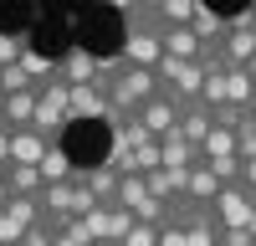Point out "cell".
I'll list each match as a JSON object with an SVG mask.
<instances>
[{"label": "cell", "instance_id": "cell-26", "mask_svg": "<svg viewBox=\"0 0 256 246\" xmlns=\"http://www.w3.org/2000/svg\"><path fill=\"white\" fill-rule=\"evenodd\" d=\"M0 82H6V92H20V88H41V82L20 67V62H10V67H0Z\"/></svg>", "mask_w": 256, "mask_h": 246}, {"label": "cell", "instance_id": "cell-6", "mask_svg": "<svg viewBox=\"0 0 256 246\" xmlns=\"http://www.w3.org/2000/svg\"><path fill=\"white\" fill-rule=\"evenodd\" d=\"M251 205H256V195L246 190L241 180H236V184H220V195H216V220H220V226H246V220H251Z\"/></svg>", "mask_w": 256, "mask_h": 246}, {"label": "cell", "instance_id": "cell-10", "mask_svg": "<svg viewBox=\"0 0 256 246\" xmlns=\"http://www.w3.org/2000/svg\"><path fill=\"white\" fill-rule=\"evenodd\" d=\"M82 118H108V92L98 82H77L72 88V123H82Z\"/></svg>", "mask_w": 256, "mask_h": 246}, {"label": "cell", "instance_id": "cell-25", "mask_svg": "<svg viewBox=\"0 0 256 246\" xmlns=\"http://www.w3.org/2000/svg\"><path fill=\"white\" fill-rule=\"evenodd\" d=\"M26 46H31V36H26V31H16V36H10V31H0V67L20 62V52H26Z\"/></svg>", "mask_w": 256, "mask_h": 246}, {"label": "cell", "instance_id": "cell-11", "mask_svg": "<svg viewBox=\"0 0 256 246\" xmlns=\"http://www.w3.org/2000/svg\"><path fill=\"white\" fill-rule=\"evenodd\" d=\"M36 98H41V88L0 92V108H6V123H10V128H31V118H36Z\"/></svg>", "mask_w": 256, "mask_h": 246}, {"label": "cell", "instance_id": "cell-16", "mask_svg": "<svg viewBox=\"0 0 256 246\" xmlns=\"http://www.w3.org/2000/svg\"><path fill=\"white\" fill-rule=\"evenodd\" d=\"M251 98H256V77L246 67H226V102L230 108H251Z\"/></svg>", "mask_w": 256, "mask_h": 246}, {"label": "cell", "instance_id": "cell-20", "mask_svg": "<svg viewBox=\"0 0 256 246\" xmlns=\"http://www.w3.org/2000/svg\"><path fill=\"white\" fill-rule=\"evenodd\" d=\"M190 26H195L200 41H220V36H226V16H216V10L200 0V10H195V20H190Z\"/></svg>", "mask_w": 256, "mask_h": 246}, {"label": "cell", "instance_id": "cell-17", "mask_svg": "<svg viewBox=\"0 0 256 246\" xmlns=\"http://www.w3.org/2000/svg\"><path fill=\"white\" fill-rule=\"evenodd\" d=\"M230 154H236V128L216 118V128H210L205 144H200V159H230Z\"/></svg>", "mask_w": 256, "mask_h": 246}, {"label": "cell", "instance_id": "cell-24", "mask_svg": "<svg viewBox=\"0 0 256 246\" xmlns=\"http://www.w3.org/2000/svg\"><path fill=\"white\" fill-rule=\"evenodd\" d=\"M20 67H26V72H31L36 82H46V77H56V62H52V56H41L36 46H26V52H20Z\"/></svg>", "mask_w": 256, "mask_h": 246}, {"label": "cell", "instance_id": "cell-37", "mask_svg": "<svg viewBox=\"0 0 256 246\" xmlns=\"http://www.w3.org/2000/svg\"><path fill=\"white\" fill-rule=\"evenodd\" d=\"M0 184H6V164H0Z\"/></svg>", "mask_w": 256, "mask_h": 246}, {"label": "cell", "instance_id": "cell-3", "mask_svg": "<svg viewBox=\"0 0 256 246\" xmlns=\"http://www.w3.org/2000/svg\"><path fill=\"white\" fill-rule=\"evenodd\" d=\"M159 88L164 92H174V98H200V88H205V62H190V56H159Z\"/></svg>", "mask_w": 256, "mask_h": 246}, {"label": "cell", "instance_id": "cell-23", "mask_svg": "<svg viewBox=\"0 0 256 246\" xmlns=\"http://www.w3.org/2000/svg\"><path fill=\"white\" fill-rule=\"evenodd\" d=\"M159 159H164V154H159V138H144L138 149L128 154V170H138V174H148V170H159Z\"/></svg>", "mask_w": 256, "mask_h": 246}, {"label": "cell", "instance_id": "cell-21", "mask_svg": "<svg viewBox=\"0 0 256 246\" xmlns=\"http://www.w3.org/2000/svg\"><path fill=\"white\" fill-rule=\"evenodd\" d=\"M230 128H236V154H241V159H256V118H251V113L241 108Z\"/></svg>", "mask_w": 256, "mask_h": 246}, {"label": "cell", "instance_id": "cell-34", "mask_svg": "<svg viewBox=\"0 0 256 246\" xmlns=\"http://www.w3.org/2000/svg\"><path fill=\"white\" fill-rule=\"evenodd\" d=\"M134 6H144V10H159V6H164V0H134Z\"/></svg>", "mask_w": 256, "mask_h": 246}, {"label": "cell", "instance_id": "cell-19", "mask_svg": "<svg viewBox=\"0 0 256 246\" xmlns=\"http://www.w3.org/2000/svg\"><path fill=\"white\" fill-rule=\"evenodd\" d=\"M36 170H41V180H46V184H56V180H72V174H77V164L67 159V149H62V144H52V149L41 154Z\"/></svg>", "mask_w": 256, "mask_h": 246}, {"label": "cell", "instance_id": "cell-7", "mask_svg": "<svg viewBox=\"0 0 256 246\" xmlns=\"http://www.w3.org/2000/svg\"><path fill=\"white\" fill-rule=\"evenodd\" d=\"M98 67H102V56H92L88 46H67V56L56 62V72H62V82H98Z\"/></svg>", "mask_w": 256, "mask_h": 246}, {"label": "cell", "instance_id": "cell-14", "mask_svg": "<svg viewBox=\"0 0 256 246\" xmlns=\"http://www.w3.org/2000/svg\"><path fill=\"white\" fill-rule=\"evenodd\" d=\"M46 149H52V144L41 138L36 128H10V164H41Z\"/></svg>", "mask_w": 256, "mask_h": 246}, {"label": "cell", "instance_id": "cell-1", "mask_svg": "<svg viewBox=\"0 0 256 246\" xmlns=\"http://www.w3.org/2000/svg\"><path fill=\"white\" fill-rule=\"evenodd\" d=\"M98 88L108 92V113H138L144 102L159 92V72L154 67H138V62H128L118 52V56H102Z\"/></svg>", "mask_w": 256, "mask_h": 246}, {"label": "cell", "instance_id": "cell-27", "mask_svg": "<svg viewBox=\"0 0 256 246\" xmlns=\"http://www.w3.org/2000/svg\"><path fill=\"white\" fill-rule=\"evenodd\" d=\"M123 246H159V226H148V220H134V231L123 236Z\"/></svg>", "mask_w": 256, "mask_h": 246}, {"label": "cell", "instance_id": "cell-8", "mask_svg": "<svg viewBox=\"0 0 256 246\" xmlns=\"http://www.w3.org/2000/svg\"><path fill=\"white\" fill-rule=\"evenodd\" d=\"M220 184H226V180H220L216 170H210L205 159H195V164H190V184H184V200H195V205H216Z\"/></svg>", "mask_w": 256, "mask_h": 246}, {"label": "cell", "instance_id": "cell-2", "mask_svg": "<svg viewBox=\"0 0 256 246\" xmlns=\"http://www.w3.org/2000/svg\"><path fill=\"white\" fill-rule=\"evenodd\" d=\"M67 123H72V82H62V72H56V77L41 82V98H36V118H31V128L46 138V144H62Z\"/></svg>", "mask_w": 256, "mask_h": 246}, {"label": "cell", "instance_id": "cell-33", "mask_svg": "<svg viewBox=\"0 0 256 246\" xmlns=\"http://www.w3.org/2000/svg\"><path fill=\"white\" fill-rule=\"evenodd\" d=\"M52 246H82V241H77L72 231H56V236H52Z\"/></svg>", "mask_w": 256, "mask_h": 246}, {"label": "cell", "instance_id": "cell-35", "mask_svg": "<svg viewBox=\"0 0 256 246\" xmlns=\"http://www.w3.org/2000/svg\"><path fill=\"white\" fill-rule=\"evenodd\" d=\"M6 205H10V190H6V184H0V210H6Z\"/></svg>", "mask_w": 256, "mask_h": 246}, {"label": "cell", "instance_id": "cell-18", "mask_svg": "<svg viewBox=\"0 0 256 246\" xmlns=\"http://www.w3.org/2000/svg\"><path fill=\"white\" fill-rule=\"evenodd\" d=\"M41 170L36 164H6V190L10 195H41Z\"/></svg>", "mask_w": 256, "mask_h": 246}, {"label": "cell", "instance_id": "cell-22", "mask_svg": "<svg viewBox=\"0 0 256 246\" xmlns=\"http://www.w3.org/2000/svg\"><path fill=\"white\" fill-rule=\"evenodd\" d=\"M195 10H200V0H164V6H159V20H164V26H190Z\"/></svg>", "mask_w": 256, "mask_h": 246}, {"label": "cell", "instance_id": "cell-36", "mask_svg": "<svg viewBox=\"0 0 256 246\" xmlns=\"http://www.w3.org/2000/svg\"><path fill=\"white\" fill-rule=\"evenodd\" d=\"M0 128H10V123H6V108H0Z\"/></svg>", "mask_w": 256, "mask_h": 246}, {"label": "cell", "instance_id": "cell-9", "mask_svg": "<svg viewBox=\"0 0 256 246\" xmlns=\"http://www.w3.org/2000/svg\"><path fill=\"white\" fill-rule=\"evenodd\" d=\"M210 128H216V108H205L200 98H190L184 108H180V134H184L190 144H205Z\"/></svg>", "mask_w": 256, "mask_h": 246}, {"label": "cell", "instance_id": "cell-29", "mask_svg": "<svg viewBox=\"0 0 256 246\" xmlns=\"http://www.w3.org/2000/svg\"><path fill=\"white\" fill-rule=\"evenodd\" d=\"M52 236H56V226H46V220H36L26 236H20V246H52Z\"/></svg>", "mask_w": 256, "mask_h": 246}, {"label": "cell", "instance_id": "cell-12", "mask_svg": "<svg viewBox=\"0 0 256 246\" xmlns=\"http://www.w3.org/2000/svg\"><path fill=\"white\" fill-rule=\"evenodd\" d=\"M159 154H164V159H159L164 170H190V164L200 159V144H190V138L174 128V134H164V138H159Z\"/></svg>", "mask_w": 256, "mask_h": 246}, {"label": "cell", "instance_id": "cell-4", "mask_svg": "<svg viewBox=\"0 0 256 246\" xmlns=\"http://www.w3.org/2000/svg\"><path fill=\"white\" fill-rule=\"evenodd\" d=\"M41 220V200L36 195H10V205L0 210V241L6 246H20V236Z\"/></svg>", "mask_w": 256, "mask_h": 246}, {"label": "cell", "instance_id": "cell-32", "mask_svg": "<svg viewBox=\"0 0 256 246\" xmlns=\"http://www.w3.org/2000/svg\"><path fill=\"white\" fill-rule=\"evenodd\" d=\"M0 164H10V128H0Z\"/></svg>", "mask_w": 256, "mask_h": 246}, {"label": "cell", "instance_id": "cell-30", "mask_svg": "<svg viewBox=\"0 0 256 246\" xmlns=\"http://www.w3.org/2000/svg\"><path fill=\"white\" fill-rule=\"evenodd\" d=\"M220 246H256V236L246 226H220Z\"/></svg>", "mask_w": 256, "mask_h": 246}, {"label": "cell", "instance_id": "cell-38", "mask_svg": "<svg viewBox=\"0 0 256 246\" xmlns=\"http://www.w3.org/2000/svg\"><path fill=\"white\" fill-rule=\"evenodd\" d=\"M0 92H6V82H0Z\"/></svg>", "mask_w": 256, "mask_h": 246}, {"label": "cell", "instance_id": "cell-5", "mask_svg": "<svg viewBox=\"0 0 256 246\" xmlns=\"http://www.w3.org/2000/svg\"><path fill=\"white\" fill-rule=\"evenodd\" d=\"M180 108H184V98H174V92H164V88H159V92L138 108V118H144V128L154 134V138H164V134H174V128H180Z\"/></svg>", "mask_w": 256, "mask_h": 246}, {"label": "cell", "instance_id": "cell-13", "mask_svg": "<svg viewBox=\"0 0 256 246\" xmlns=\"http://www.w3.org/2000/svg\"><path fill=\"white\" fill-rule=\"evenodd\" d=\"M118 174H123V170H113V164L102 159V164H92V170H77L72 180H82V184H88V190H92L102 205H113V195H118Z\"/></svg>", "mask_w": 256, "mask_h": 246}, {"label": "cell", "instance_id": "cell-31", "mask_svg": "<svg viewBox=\"0 0 256 246\" xmlns=\"http://www.w3.org/2000/svg\"><path fill=\"white\" fill-rule=\"evenodd\" d=\"M241 184L256 195V159H241Z\"/></svg>", "mask_w": 256, "mask_h": 246}, {"label": "cell", "instance_id": "cell-28", "mask_svg": "<svg viewBox=\"0 0 256 246\" xmlns=\"http://www.w3.org/2000/svg\"><path fill=\"white\" fill-rule=\"evenodd\" d=\"M205 164H210V170H216L226 184H236V180H241V154H230V159H205Z\"/></svg>", "mask_w": 256, "mask_h": 246}, {"label": "cell", "instance_id": "cell-15", "mask_svg": "<svg viewBox=\"0 0 256 246\" xmlns=\"http://www.w3.org/2000/svg\"><path fill=\"white\" fill-rule=\"evenodd\" d=\"M159 41H164V56H190V62H200V46H205L195 26H164Z\"/></svg>", "mask_w": 256, "mask_h": 246}]
</instances>
